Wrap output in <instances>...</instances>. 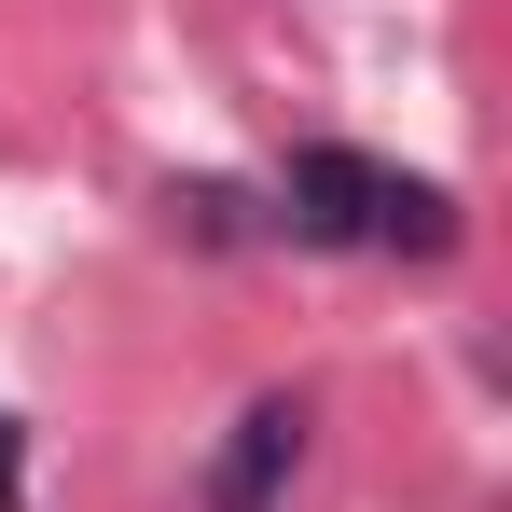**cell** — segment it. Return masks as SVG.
Listing matches in <instances>:
<instances>
[{"mask_svg": "<svg viewBox=\"0 0 512 512\" xmlns=\"http://www.w3.org/2000/svg\"><path fill=\"white\" fill-rule=\"evenodd\" d=\"M167 222L194 250H236V236H250V194H236V180H167Z\"/></svg>", "mask_w": 512, "mask_h": 512, "instance_id": "cell-4", "label": "cell"}, {"mask_svg": "<svg viewBox=\"0 0 512 512\" xmlns=\"http://www.w3.org/2000/svg\"><path fill=\"white\" fill-rule=\"evenodd\" d=\"M305 402H291V388H263L250 416H236V443H222V485H208V512H277V485H291V471H305Z\"/></svg>", "mask_w": 512, "mask_h": 512, "instance_id": "cell-2", "label": "cell"}, {"mask_svg": "<svg viewBox=\"0 0 512 512\" xmlns=\"http://www.w3.org/2000/svg\"><path fill=\"white\" fill-rule=\"evenodd\" d=\"M291 250H374V153H346V139H305L291 167H277V208H263Z\"/></svg>", "mask_w": 512, "mask_h": 512, "instance_id": "cell-1", "label": "cell"}, {"mask_svg": "<svg viewBox=\"0 0 512 512\" xmlns=\"http://www.w3.org/2000/svg\"><path fill=\"white\" fill-rule=\"evenodd\" d=\"M374 250H416V263H443V250H457V194H443V180L374 167Z\"/></svg>", "mask_w": 512, "mask_h": 512, "instance_id": "cell-3", "label": "cell"}]
</instances>
